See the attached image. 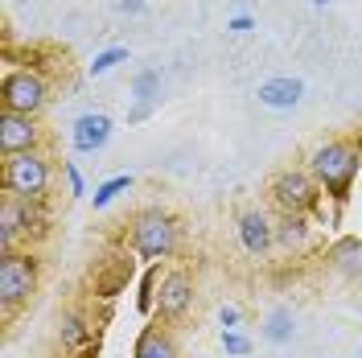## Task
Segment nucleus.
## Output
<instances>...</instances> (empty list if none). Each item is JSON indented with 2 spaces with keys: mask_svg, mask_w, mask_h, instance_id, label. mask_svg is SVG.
<instances>
[{
  "mask_svg": "<svg viewBox=\"0 0 362 358\" xmlns=\"http://www.w3.org/2000/svg\"><path fill=\"white\" fill-rule=\"evenodd\" d=\"M119 62H128V45H112V50H103V54H95V62H90V79H99V74H107L115 70Z\"/></svg>",
  "mask_w": 362,
  "mask_h": 358,
  "instance_id": "aec40b11",
  "label": "nucleus"
},
{
  "mask_svg": "<svg viewBox=\"0 0 362 358\" xmlns=\"http://www.w3.org/2000/svg\"><path fill=\"white\" fill-rule=\"evenodd\" d=\"M300 95H305V83L300 79H268V83H259V103L264 108H276V112H288L300 103Z\"/></svg>",
  "mask_w": 362,
  "mask_h": 358,
  "instance_id": "ddd939ff",
  "label": "nucleus"
},
{
  "mask_svg": "<svg viewBox=\"0 0 362 358\" xmlns=\"http://www.w3.org/2000/svg\"><path fill=\"white\" fill-rule=\"evenodd\" d=\"M268 198L280 214H313L317 198H321V185L313 181L309 169H280L268 181Z\"/></svg>",
  "mask_w": 362,
  "mask_h": 358,
  "instance_id": "0eeeda50",
  "label": "nucleus"
},
{
  "mask_svg": "<svg viewBox=\"0 0 362 358\" xmlns=\"http://www.w3.org/2000/svg\"><path fill=\"white\" fill-rule=\"evenodd\" d=\"M313 4H317V8H321V4H329V0H313Z\"/></svg>",
  "mask_w": 362,
  "mask_h": 358,
  "instance_id": "a878e982",
  "label": "nucleus"
},
{
  "mask_svg": "<svg viewBox=\"0 0 362 358\" xmlns=\"http://www.w3.org/2000/svg\"><path fill=\"white\" fill-rule=\"evenodd\" d=\"M358 165H362V153L350 140H325V144H317L313 157H309V173H313V181L329 198L341 202L350 194L354 178H358Z\"/></svg>",
  "mask_w": 362,
  "mask_h": 358,
  "instance_id": "f03ea898",
  "label": "nucleus"
},
{
  "mask_svg": "<svg viewBox=\"0 0 362 358\" xmlns=\"http://www.w3.org/2000/svg\"><path fill=\"white\" fill-rule=\"evenodd\" d=\"M42 124L37 115H21V112H0V161L17 157V153H33L42 149Z\"/></svg>",
  "mask_w": 362,
  "mask_h": 358,
  "instance_id": "1a4fd4ad",
  "label": "nucleus"
},
{
  "mask_svg": "<svg viewBox=\"0 0 362 358\" xmlns=\"http://www.w3.org/2000/svg\"><path fill=\"white\" fill-rule=\"evenodd\" d=\"M66 181H70V194H83V178H78L74 165H66Z\"/></svg>",
  "mask_w": 362,
  "mask_h": 358,
  "instance_id": "4be33fe9",
  "label": "nucleus"
},
{
  "mask_svg": "<svg viewBox=\"0 0 362 358\" xmlns=\"http://www.w3.org/2000/svg\"><path fill=\"white\" fill-rule=\"evenodd\" d=\"M49 103V83L42 70L33 67H13L0 79V112H21V115H42Z\"/></svg>",
  "mask_w": 362,
  "mask_h": 358,
  "instance_id": "423d86ee",
  "label": "nucleus"
},
{
  "mask_svg": "<svg viewBox=\"0 0 362 358\" xmlns=\"http://www.w3.org/2000/svg\"><path fill=\"white\" fill-rule=\"evenodd\" d=\"M45 235H49V210L42 198H13V194L0 198V255H13L17 239L37 243Z\"/></svg>",
  "mask_w": 362,
  "mask_h": 358,
  "instance_id": "7ed1b4c3",
  "label": "nucleus"
},
{
  "mask_svg": "<svg viewBox=\"0 0 362 358\" xmlns=\"http://www.w3.org/2000/svg\"><path fill=\"white\" fill-rule=\"evenodd\" d=\"M235 321H239V309H223V325L226 330H235Z\"/></svg>",
  "mask_w": 362,
  "mask_h": 358,
  "instance_id": "393cba45",
  "label": "nucleus"
},
{
  "mask_svg": "<svg viewBox=\"0 0 362 358\" xmlns=\"http://www.w3.org/2000/svg\"><path fill=\"white\" fill-rule=\"evenodd\" d=\"M223 346H226V354H235V358L251 354V342L243 334H235V330H223Z\"/></svg>",
  "mask_w": 362,
  "mask_h": 358,
  "instance_id": "412c9836",
  "label": "nucleus"
},
{
  "mask_svg": "<svg viewBox=\"0 0 362 358\" xmlns=\"http://www.w3.org/2000/svg\"><path fill=\"white\" fill-rule=\"evenodd\" d=\"M305 239H309L305 214H280L276 219V243L280 247H305Z\"/></svg>",
  "mask_w": 362,
  "mask_h": 358,
  "instance_id": "dca6fc26",
  "label": "nucleus"
},
{
  "mask_svg": "<svg viewBox=\"0 0 362 358\" xmlns=\"http://www.w3.org/2000/svg\"><path fill=\"white\" fill-rule=\"evenodd\" d=\"M251 17H235V21H230V29H235V33H251Z\"/></svg>",
  "mask_w": 362,
  "mask_h": 358,
  "instance_id": "b1692460",
  "label": "nucleus"
},
{
  "mask_svg": "<svg viewBox=\"0 0 362 358\" xmlns=\"http://www.w3.org/2000/svg\"><path fill=\"white\" fill-rule=\"evenodd\" d=\"M358 358H362V354H358Z\"/></svg>",
  "mask_w": 362,
  "mask_h": 358,
  "instance_id": "bb28decb",
  "label": "nucleus"
},
{
  "mask_svg": "<svg viewBox=\"0 0 362 358\" xmlns=\"http://www.w3.org/2000/svg\"><path fill=\"white\" fill-rule=\"evenodd\" d=\"M181 243V226L177 219L165 210V206H144V210H136L132 223H128V247H132L136 255H144V260H169Z\"/></svg>",
  "mask_w": 362,
  "mask_h": 358,
  "instance_id": "f257e3e1",
  "label": "nucleus"
},
{
  "mask_svg": "<svg viewBox=\"0 0 362 358\" xmlns=\"http://www.w3.org/2000/svg\"><path fill=\"white\" fill-rule=\"evenodd\" d=\"M334 268L341 272V276H350V280H362V243L358 239H341L338 247H334Z\"/></svg>",
  "mask_w": 362,
  "mask_h": 358,
  "instance_id": "2eb2a0df",
  "label": "nucleus"
},
{
  "mask_svg": "<svg viewBox=\"0 0 362 358\" xmlns=\"http://www.w3.org/2000/svg\"><path fill=\"white\" fill-rule=\"evenodd\" d=\"M132 99H136V108L128 112V120H132V124L148 120L153 103L160 99V70H140V74H136L132 79Z\"/></svg>",
  "mask_w": 362,
  "mask_h": 358,
  "instance_id": "4468645a",
  "label": "nucleus"
},
{
  "mask_svg": "<svg viewBox=\"0 0 362 358\" xmlns=\"http://www.w3.org/2000/svg\"><path fill=\"white\" fill-rule=\"evenodd\" d=\"M189 305H194V276L185 268H169L160 272V280L153 284V313L157 321H181V317L189 313Z\"/></svg>",
  "mask_w": 362,
  "mask_h": 358,
  "instance_id": "6e6552de",
  "label": "nucleus"
},
{
  "mask_svg": "<svg viewBox=\"0 0 362 358\" xmlns=\"http://www.w3.org/2000/svg\"><path fill=\"white\" fill-rule=\"evenodd\" d=\"M42 284V264L33 251H13V255H0V305L4 313L13 317L21 305L33 301V292Z\"/></svg>",
  "mask_w": 362,
  "mask_h": 358,
  "instance_id": "39448f33",
  "label": "nucleus"
},
{
  "mask_svg": "<svg viewBox=\"0 0 362 358\" xmlns=\"http://www.w3.org/2000/svg\"><path fill=\"white\" fill-rule=\"evenodd\" d=\"M239 239H243V247H247L251 255H268L272 243H276V223H272L264 210H243L239 214Z\"/></svg>",
  "mask_w": 362,
  "mask_h": 358,
  "instance_id": "9d476101",
  "label": "nucleus"
},
{
  "mask_svg": "<svg viewBox=\"0 0 362 358\" xmlns=\"http://www.w3.org/2000/svg\"><path fill=\"white\" fill-rule=\"evenodd\" d=\"M112 115H103V112H87V115H78L74 120V132H70V140H74V149L78 153H99L107 140H112Z\"/></svg>",
  "mask_w": 362,
  "mask_h": 358,
  "instance_id": "9b49d317",
  "label": "nucleus"
},
{
  "mask_svg": "<svg viewBox=\"0 0 362 358\" xmlns=\"http://www.w3.org/2000/svg\"><path fill=\"white\" fill-rule=\"evenodd\" d=\"M115 8H119V13H144V0H119V4H115Z\"/></svg>",
  "mask_w": 362,
  "mask_h": 358,
  "instance_id": "5701e85b",
  "label": "nucleus"
},
{
  "mask_svg": "<svg viewBox=\"0 0 362 358\" xmlns=\"http://www.w3.org/2000/svg\"><path fill=\"white\" fill-rule=\"evenodd\" d=\"M124 190H132V178H128V173H119V178L103 181V185H99V190L90 194V202H95V210H103V206H112V202L119 198Z\"/></svg>",
  "mask_w": 362,
  "mask_h": 358,
  "instance_id": "6ab92c4d",
  "label": "nucleus"
},
{
  "mask_svg": "<svg viewBox=\"0 0 362 358\" xmlns=\"http://www.w3.org/2000/svg\"><path fill=\"white\" fill-rule=\"evenodd\" d=\"M58 337H62V346H66V350H74V346H83V342L90 337V330H87V321H83L78 313H66V317H62Z\"/></svg>",
  "mask_w": 362,
  "mask_h": 358,
  "instance_id": "a211bd4d",
  "label": "nucleus"
},
{
  "mask_svg": "<svg viewBox=\"0 0 362 358\" xmlns=\"http://www.w3.org/2000/svg\"><path fill=\"white\" fill-rule=\"evenodd\" d=\"M264 337H268L272 346H284V342L293 337V313H288V309H272L268 325H264Z\"/></svg>",
  "mask_w": 362,
  "mask_h": 358,
  "instance_id": "f3484780",
  "label": "nucleus"
},
{
  "mask_svg": "<svg viewBox=\"0 0 362 358\" xmlns=\"http://www.w3.org/2000/svg\"><path fill=\"white\" fill-rule=\"evenodd\" d=\"M49 181H54V165H49L45 149L4 157V165H0V190L13 194V198H42L45 202Z\"/></svg>",
  "mask_w": 362,
  "mask_h": 358,
  "instance_id": "20e7f679",
  "label": "nucleus"
},
{
  "mask_svg": "<svg viewBox=\"0 0 362 358\" xmlns=\"http://www.w3.org/2000/svg\"><path fill=\"white\" fill-rule=\"evenodd\" d=\"M132 358H181L173 330H169L165 321H153V325H144V330H140V337H136Z\"/></svg>",
  "mask_w": 362,
  "mask_h": 358,
  "instance_id": "f8f14e48",
  "label": "nucleus"
}]
</instances>
